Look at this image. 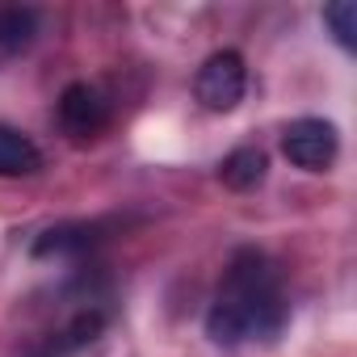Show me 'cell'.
<instances>
[{
	"label": "cell",
	"instance_id": "1",
	"mask_svg": "<svg viewBox=\"0 0 357 357\" xmlns=\"http://www.w3.org/2000/svg\"><path fill=\"white\" fill-rule=\"evenodd\" d=\"M286 319H290V303L278 265L261 248H236L211 298L206 336L227 349L244 340H273L286 328Z\"/></svg>",
	"mask_w": 357,
	"mask_h": 357
},
{
	"label": "cell",
	"instance_id": "2",
	"mask_svg": "<svg viewBox=\"0 0 357 357\" xmlns=\"http://www.w3.org/2000/svg\"><path fill=\"white\" fill-rule=\"evenodd\" d=\"M105 324H109V311L97 298H89L84 307H72L68 319H59L55 328H47L43 336H34L22 349V357H72V353L89 349L105 332Z\"/></svg>",
	"mask_w": 357,
	"mask_h": 357
},
{
	"label": "cell",
	"instance_id": "3",
	"mask_svg": "<svg viewBox=\"0 0 357 357\" xmlns=\"http://www.w3.org/2000/svg\"><path fill=\"white\" fill-rule=\"evenodd\" d=\"M244 89H248V68L240 51H215L194 76V97L211 114H231L244 101Z\"/></svg>",
	"mask_w": 357,
	"mask_h": 357
},
{
	"label": "cell",
	"instance_id": "4",
	"mask_svg": "<svg viewBox=\"0 0 357 357\" xmlns=\"http://www.w3.org/2000/svg\"><path fill=\"white\" fill-rule=\"evenodd\" d=\"M282 151H286V160L294 168L328 172L336 151H340V139H336V126L328 118H294L282 130Z\"/></svg>",
	"mask_w": 357,
	"mask_h": 357
},
{
	"label": "cell",
	"instance_id": "5",
	"mask_svg": "<svg viewBox=\"0 0 357 357\" xmlns=\"http://www.w3.org/2000/svg\"><path fill=\"white\" fill-rule=\"evenodd\" d=\"M55 118H59L63 135H72V139H93V135H101L105 122H109V101H105L101 89L76 80V84H68V89L59 93Z\"/></svg>",
	"mask_w": 357,
	"mask_h": 357
},
{
	"label": "cell",
	"instance_id": "6",
	"mask_svg": "<svg viewBox=\"0 0 357 357\" xmlns=\"http://www.w3.org/2000/svg\"><path fill=\"white\" fill-rule=\"evenodd\" d=\"M109 231L105 219H93V223H59V227H47L38 240H34V257H80L89 252L93 244H101Z\"/></svg>",
	"mask_w": 357,
	"mask_h": 357
},
{
	"label": "cell",
	"instance_id": "7",
	"mask_svg": "<svg viewBox=\"0 0 357 357\" xmlns=\"http://www.w3.org/2000/svg\"><path fill=\"white\" fill-rule=\"evenodd\" d=\"M265 172H269V155L261 147H236L231 155H223L219 164V181L236 194H248L265 181Z\"/></svg>",
	"mask_w": 357,
	"mask_h": 357
},
{
	"label": "cell",
	"instance_id": "8",
	"mask_svg": "<svg viewBox=\"0 0 357 357\" xmlns=\"http://www.w3.org/2000/svg\"><path fill=\"white\" fill-rule=\"evenodd\" d=\"M38 168H43V151L34 147V139L0 122V176H34Z\"/></svg>",
	"mask_w": 357,
	"mask_h": 357
},
{
	"label": "cell",
	"instance_id": "9",
	"mask_svg": "<svg viewBox=\"0 0 357 357\" xmlns=\"http://www.w3.org/2000/svg\"><path fill=\"white\" fill-rule=\"evenodd\" d=\"M38 34V13L26 9V5H5L0 9V51L5 55H17L34 43Z\"/></svg>",
	"mask_w": 357,
	"mask_h": 357
},
{
	"label": "cell",
	"instance_id": "10",
	"mask_svg": "<svg viewBox=\"0 0 357 357\" xmlns=\"http://www.w3.org/2000/svg\"><path fill=\"white\" fill-rule=\"evenodd\" d=\"M324 26L336 34V43L344 51L357 47V5H349V0H336V5L324 9Z\"/></svg>",
	"mask_w": 357,
	"mask_h": 357
}]
</instances>
